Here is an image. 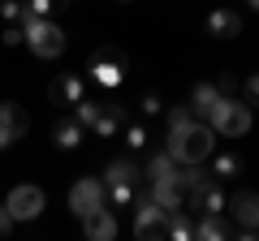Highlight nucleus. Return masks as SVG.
<instances>
[{
  "mask_svg": "<svg viewBox=\"0 0 259 241\" xmlns=\"http://www.w3.org/2000/svg\"><path fill=\"white\" fill-rule=\"evenodd\" d=\"M5 43H9V47H22V43H26V35H22V26H9V30H5Z\"/></svg>",
  "mask_w": 259,
  "mask_h": 241,
  "instance_id": "32",
  "label": "nucleus"
},
{
  "mask_svg": "<svg viewBox=\"0 0 259 241\" xmlns=\"http://www.w3.org/2000/svg\"><path fill=\"white\" fill-rule=\"evenodd\" d=\"M246 5H250V9H259V0H246Z\"/></svg>",
  "mask_w": 259,
  "mask_h": 241,
  "instance_id": "34",
  "label": "nucleus"
},
{
  "mask_svg": "<svg viewBox=\"0 0 259 241\" xmlns=\"http://www.w3.org/2000/svg\"><path fill=\"white\" fill-rule=\"evenodd\" d=\"M125 52L121 47H112V43H104V47H95L91 52V61H87V74H91V82H100L104 91H117L121 82H125Z\"/></svg>",
  "mask_w": 259,
  "mask_h": 241,
  "instance_id": "4",
  "label": "nucleus"
},
{
  "mask_svg": "<svg viewBox=\"0 0 259 241\" xmlns=\"http://www.w3.org/2000/svg\"><path fill=\"white\" fill-rule=\"evenodd\" d=\"M212 176H216V181H233V176H242V155H238V151H221Z\"/></svg>",
  "mask_w": 259,
  "mask_h": 241,
  "instance_id": "22",
  "label": "nucleus"
},
{
  "mask_svg": "<svg viewBox=\"0 0 259 241\" xmlns=\"http://www.w3.org/2000/svg\"><path fill=\"white\" fill-rule=\"evenodd\" d=\"M238 78H233V74H221V78H216V91H221V95H233V91H238Z\"/></svg>",
  "mask_w": 259,
  "mask_h": 241,
  "instance_id": "30",
  "label": "nucleus"
},
{
  "mask_svg": "<svg viewBox=\"0 0 259 241\" xmlns=\"http://www.w3.org/2000/svg\"><path fill=\"white\" fill-rule=\"evenodd\" d=\"M117 181H147V176H143V164L134 155L108 159V168H104V186H117Z\"/></svg>",
  "mask_w": 259,
  "mask_h": 241,
  "instance_id": "17",
  "label": "nucleus"
},
{
  "mask_svg": "<svg viewBox=\"0 0 259 241\" xmlns=\"http://www.w3.org/2000/svg\"><path fill=\"white\" fill-rule=\"evenodd\" d=\"M121 138H125V147H130V151H143V147H147V125H139V120H125Z\"/></svg>",
  "mask_w": 259,
  "mask_h": 241,
  "instance_id": "24",
  "label": "nucleus"
},
{
  "mask_svg": "<svg viewBox=\"0 0 259 241\" xmlns=\"http://www.w3.org/2000/svg\"><path fill=\"white\" fill-rule=\"evenodd\" d=\"M229 232L233 228L221 220V215H199V224H194V237H199V241H225Z\"/></svg>",
  "mask_w": 259,
  "mask_h": 241,
  "instance_id": "21",
  "label": "nucleus"
},
{
  "mask_svg": "<svg viewBox=\"0 0 259 241\" xmlns=\"http://www.w3.org/2000/svg\"><path fill=\"white\" fill-rule=\"evenodd\" d=\"M225 211L238 220L233 237H242V241H255V237H259V194H250V190H238V194L225 198Z\"/></svg>",
  "mask_w": 259,
  "mask_h": 241,
  "instance_id": "6",
  "label": "nucleus"
},
{
  "mask_svg": "<svg viewBox=\"0 0 259 241\" xmlns=\"http://www.w3.org/2000/svg\"><path fill=\"white\" fill-rule=\"evenodd\" d=\"M5 211L13 215V224H30V220H39V215L48 211V194H44L39 186H30V181H22V186L9 190Z\"/></svg>",
  "mask_w": 259,
  "mask_h": 241,
  "instance_id": "5",
  "label": "nucleus"
},
{
  "mask_svg": "<svg viewBox=\"0 0 259 241\" xmlns=\"http://www.w3.org/2000/svg\"><path fill=\"white\" fill-rule=\"evenodd\" d=\"M134 237L147 241V237H168V211L156 207L147 194L134 203Z\"/></svg>",
  "mask_w": 259,
  "mask_h": 241,
  "instance_id": "8",
  "label": "nucleus"
},
{
  "mask_svg": "<svg viewBox=\"0 0 259 241\" xmlns=\"http://www.w3.org/2000/svg\"><path fill=\"white\" fill-rule=\"evenodd\" d=\"M143 194H147L156 207H164V211H177V207L186 203V190L177 186V176H160V181H147V186H143Z\"/></svg>",
  "mask_w": 259,
  "mask_h": 241,
  "instance_id": "11",
  "label": "nucleus"
},
{
  "mask_svg": "<svg viewBox=\"0 0 259 241\" xmlns=\"http://www.w3.org/2000/svg\"><path fill=\"white\" fill-rule=\"evenodd\" d=\"M52 9H69V0H26V13H30V18H48Z\"/></svg>",
  "mask_w": 259,
  "mask_h": 241,
  "instance_id": "26",
  "label": "nucleus"
},
{
  "mask_svg": "<svg viewBox=\"0 0 259 241\" xmlns=\"http://www.w3.org/2000/svg\"><path fill=\"white\" fill-rule=\"evenodd\" d=\"M108 207V186H104V176H78V186L69 190V211L78 220H87L91 211Z\"/></svg>",
  "mask_w": 259,
  "mask_h": 241,
  "instance_id": "7",
  "label": "nucleus"
},
{
  "mask_svg": "<svg viewBox=\"0 0 259 241\" xmlns=\"http://www.w3.org/2000/svg\"><path fill=\"white\" fill-rule=\"evenodd\" d=\"M26 130H30L26 108H22V103H13V99H5V103H0V151L18 147V142L26 138Z\"/></svg>",
  "mask_w": 259,
  "mask_h": 241,
  "instance_id": "9",
  "label": "nucleus"
},
{
  "mask_svg": "<svg viewBox=\"0 0 259 241\" xmlns=\"http://www.w3.org/2000/svg\"><path fill=\"white\" fill-rule=\"evenodd\" d=\"M212 147H216V134L203 120H190V125H177V130L164 134V151L177 164H207L212 159Z\"/></svg>",
  "mask_w": 259,
  "mask_h": 241,
  "instance_id": "1",
  "label": "nucleus"
},
{
  "mask_svg": "<svg viewBox=\"0 0 259 241\" xmlns=\"http://www.w3.org/2000/svg\"><path fill=\"white\" fill-rule=\"evenodd\" d=\"M216 99H221L216 82H194V91H190V112H194V116H207Z\"/></svg>",
  "mask_w": 259,
  "mask_h": 241,
  "instance_id": "20",
  "label": "nucleus"
},
{
  "mask_svg": "<svg viewBox=\"0 0 259 241\" xmlns=\"http://www.w3.org/2000/svg\"><path fill=\"white\" fill-rule=\"evenodd\" d=\"M82 134H87V125L74 116V112H69V116H61V120L52 125V142H56L61 151H78V147H82Z\"/></svg>",
  "mask_w": 259,
  "mask_h": 241,
  "instance_id": "16",
  "label": "nucleus"
},
{
  "mask_svg": "<svg viewBox=\"0 0 259 241\" xmlns=\"http://www.w3.org/2000/svg\"><path fill=\"white\" fill-rule=\"evenodd\" d=\"M100 108H104V103H95V99H78V103H74V116L82 120L87 130H91V125H95V116H100Z\"/></svg>",
  "mask_w": 259,
  "mask_h": 241,
  "instance_id": "25",
  "label": "nucleus"
},
{
  "mask_svg": "<svg viewBox=\"0 0 259 241\" xmlns=\"http://www.w3.org/2000/svg\"><path fill=\"white\" fill-rule=\"evenodd\" d=\"M143 176H147V181H160V176H177V159L168 155L164 147H160L156 155H147V164H143Z\"/></svg>",
  "mask_w": 259,
  "mask_h": 241,
  "instance_id": "19",
  "label": "nucleus"
},
{
  "mask_svg": "<svg viewBox=\"0 0 259 241\" xmlns=\"http://www.w3.org/2000/svg\"><path fill=\"white\" fill-rule=\"evenodd\" d=\"M168 237H173V241H190V237H194L190 211H182V207H177V211H168Z\"/></svg>",
  "mask_w": 259,
  "mask_h": 241,
  "instance_id": "23",
  "label": "nucleus"
},
{
  "mask_svg": "<svg viewBox=\"0 0 259 241\" xmlns=\"http://www.w3.org/2000/svg\"><path fill=\"white\" fill-rule=\"evenodd\" d=\"M207 125H212V134H221V138H246L250 125H255V108H250L246 99L221 95V99L212 103V112H207Z\"/></svg>",
  "mask_w": 259,
  "mask_h": 241,
  "instance_id": "2",
  "label": "nucleus"
},
{
  "mask_svg": "<svg viewBox=\"0 0 259 241\" xmlns=\"http://www.w3.org/2000/svg\"><path fill=\"white\" fill-rule=\"evenodd\" d=\"M9 232H13V215L0 207V237H9Z\"/></svg>",
  "mask_w": 259,
  "mask_h": 241,
  "instance_id": "33",
  "label": "nucleus"
},
{
  "mask_svg": "<svg viewBox=\"0 0 259 241\" xmlns=\"http://www.w3.org/2000/svg\"><path fill=\"white\" fill-rule=\"evenodd\" d=\"M242 91H246V103H250V108H259V74H250L246 82H242Z\"/></svg>",
  "mask_w": 259,
  "mask_h": 241,
  "instance_id": "29",
  "label": "nucleus"
},
{
  "mask_svg": "<svg viewBox=\"0 0 259 241\" xmlns=\"http://www.w3.org/2000/svg\"><path fill=\"white\" fill-rule=\"evenodd\" d=\"M82 95H87V78L78 74V69H69V74H56V78H52V91H48V99H52L56 108H74Z\"/></svg>",
  "mask_w": 259,
  "mask_h": 241,
  "instance_id": "10",
  "label": "nucleus"
},
{
  "mask_svg": "<svg viewBox=\"0 0 259 241\" xmlns=\"http://www.w3.org/2000/svg\"><path fill=\"white\" fill-rule=\"evenodd\" d=\"M186 207H190V215H225V194H221V186L212 181V186L186 194Z\"/></svg>",
  "mask_w": 259,
  "mask_h": 241,
  "instance_id": "13",
  "label": "nucleus"
},
{
  "mask_svg": "<svg viewBox=\"0 0 259 241\" xmlns=\"http://www.w3.org/2000/svg\"><path fill=\"white\" fill-rule=\"evenodd\" d=\"M125 120H130V108L112 99V103H104V108H100V116H95V125H91V130L100 134V138H117V134L125 130Z\"/></svg>",
  "mask_w": 259,
  "mask_h": 241,
  "instance_id": "14",
  "label": "nucleus"
},
{
  "mask_svg": "<svg viewBox=\"0 0 259 241\" xmlns=\"http://www.w3.org/2000/svg\"><path fill=\"white\" fill-rule=\"evenodd\" d=\"M190 120H194L190 103H177V108H168V130H177V125H190Z\"/></svg>",
  "mask_w": 259,
  "mask_h": 241,
  "instance_id": "28",
  "label": "nucleus"
},
{
  "mask_svg": "<svg viewBox=\"0 0 259 241\" xmlns=\"http://www.w3.org/2000/svg\"><path fill=\"white\" fill-rule=\"evenodd\" d=\"M139 108H143V116H156V112H160V95H143Z\"/></svg>",
  "mask_w": 259,
  "mask_h": 241,
  "instance_id": "31",
  "label": "nucleus"
},
{
  "mask_svg": "<svg viewBox=\"0 0 259 241\" xmlns=\"http://www.w3.org/2000/svg\"><path fill=\"white\" fill-rule=\"evenodd\" d=\"M207 35H212V39H238L242 35V13L229 9V5L212 9V13H207Z\"/></svg>",
  "mask_w": 259,
  "mask_h": 241,
  "instance_id": "12",
  "label": "nucleus"
},
{
  "mask_svg": "<svg viewBox=\"0 0 259 241\" xmlns=\"http://www.w3.org/2000/svg\"><path fill=\"white\" fill-rule=\"evenodd\" d=\"M0 18L5 22H22L26 18V0H0Z\"/></svg>",
  "mask_w": 259,
  "mask_h": 241,
  "instance_id": "27",
  "label": "nucleus"
},
{
  "mask_svg": "<svg viewBox=\"0 0 259 241\" xmlns=\"http://www.w3.org/2000/svg\"><path fill=\"white\" fill-rule=\"evenodd\" d=\"M22 35H26V47L39 56V61H56V56H65V43H69V35H65V26H56L52 18H22Z\"/></svg>",
  "mask_w": 259,
  "mask_h": 241,
  "instance_id": "3",
  "label": "nucleus"
},
{
  "mask_svg": "<svg viewBox=\"0 0 259 241\" xmlns=\"http://www.w3.org/2000/svg\"><path fill=\"white\" fill-rule=\"evenodd\" d=\"M82 232H87V241H112L117 237V211H108V207L91 211L82 220Z\"/></svg>",
  "mask_w": 259,
  "mask_h": 241,
  "instance_id": "15",
  "label": "nucleus"
},
{
  "mask_svg": "<svg viewBox=\"0 0 259 241\" xmlns=\"http://www.w3.org/2000/svg\"><path fill=\"white\" fill-rule=\"evenodd\" d=\"M216 176L207 172L203 164H177V186L186 190V194H194V190H203V186H212Z\"/></svg>",
  "mask_w": 259,
  "mask_h": 241,
  "instance_id": "18",
  "label": "nucleus"
}]
</instances>
